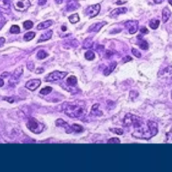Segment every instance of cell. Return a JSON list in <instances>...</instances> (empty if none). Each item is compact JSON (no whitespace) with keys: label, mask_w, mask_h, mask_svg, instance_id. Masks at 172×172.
Wrapping results in <instances>:
<instances>
[{"label":"cell","mask_w":172,"mask_h":172,"mask_svg":"<svg viewBox=\"0 0 172 172\" xmlns=\"http://www.w3.org/2000/svg\"><path fill=\"white\" fill-rule=\"evenodd\" d=\"M171 15V12L168 7H164L162 10V22L163 23H166L168 21V20L170 18Z\"/></svg>","instance_id":"obj_11"},{"label":"cell","mask_w":172,"mask_h":172,"mask_svg":"<svg viewBox=\"0 0 172 172\" xmlns=\"http://www.w3.org/2000/svg\"><path fill=\"white\" fill-rule=\"evenodd\" d=\"M36 36V34L35 32H27L24 34V40L25 41H32V39H33L34 37Z\"/></svg>","instance_id":"obj_15"},{"label":"cell","mask_w":172,"mask_h":172,"mask_svg":"<svg viewBox=\"0 0 172 172\" xmlns=\"http://www.w3.org/2000/svg\"><path fill=\"white\" fill-rule=\"evenodd\" d=\"M64 111L67 116L71 118H79L86 113L84 103L81 102H73L67 103L64 108Z\"/></svg>","instance_id":"obj_2"},{"label":"cell","mask_w":172,"mask_h":172,"mask_svg":"<svg viewBox=\"0 0 172 172\" xmlns=\"http://www.w3.org/2000/svg\"><path fill=\"white\" fill-rule=\"evenodd\" d=\"M141 31L142 33H144V34H145V33L147 34L148 32H149V30L145 28V27H143V28H142L141 29Z\"/></svg>","instance_id":"obj_32"},{"label":"cell","mask_w":172,"mask_h":172,"mask_svg":"<svg viewBox=\"0 0 172 172\" xmlns=\"http://www.w3.org/2000/svg\"><path fill=\"white\" fill-rule=\"evenodd\" d=\"M100 5L98 4L91 5V6H88L85 9V14L87 16L89 17V18H94V17H96L99 14V11H100Z\"/></svg>","instance_id":"obj_6"},{"label":"cell","mask_w":172,"mask_h":172,"mask_svg":"<svg viewBox=\"0 0 172 172\" xmlns=\"http://www.w3.org/2000/svg\"><path fill=\"white\" fill-rule=\"evenodd\" d=\"M52 90H53V89L51 87H46V88H42L41 91H40V93L42 94V95H48V94L51 93Z\"/></svg>","instance_id":"obj_24"},{"label":"cell","mask_w":172,"mask_h":172,"mask_svg":"<svg viewBox=\"0 0 172 172\" xmlns=\"http://www.w3.org/2000/svg\"><path fill=\"white\" fill-rule=\"evenodd\" d=\"M110 131L112 132H113L114 133H116L117 134H120V135H121V134H123L124 131L123 129L121 128H114V129H110Z\"/></svg>","instance_id":"obj_27"},{"label":"cell","mask_w":172,"mask_h":172,"mask_svg":"<svg viewBox=\"0 0 172 172\" xmlns=\"http://www.w3.org/2000/svg\"><path fill=\"white\" fill-rule=\"evenodd\" d=\"M23 26H24V28H25L26 30H30L32 28V27H33L34 26V24H33V22L30 20H26L24 22Z\"/></svg>","instance_id":"obj_21"},{"label":"cell","mask_w":172,"mask_h":172,"mask_svg":"<svg viewBox=\"0 0 172 172\" xmlns=\"http://www.w3.org/2000/svg\"><path fill=\"white\" fill-rule=\"evenodd\" d=\"M154 2L157 4H161L162 2H163L164 0H153Z\"/></svg>","instance_id":"obj_34"},{"label":"cell","mask_w":172,"mask_h":172,"mask_svg":"<svg viewBox=\"0 0 172 172\" xmlns=\"http://www.w3.org/2000/svg\"><path fill=\"white\" fill-rule=\"evenodd\" d=\"M124 126L130 129L132 135L138 139H149L158 133V124L153 121L145 122L139 116L127 114Z\"/></svg>","instance_id":"obj_1"},{"label":"cell","mask_w":172,"mask_h":172,"mask_svg":"<svg viewBox=\"0 0 172 172\" xmlns=\"http://www.w3.org/2000/svg\"><path fill=\"white\" fill-rule=\"evenodd\" d=\"M41 81L38 79H32V80H30L26 82V88L27 89H28L30 91H34L36 90L37 88H39V86H41Z\"/></svg>","instance_id":"obj_8"},{"label":"cell","mask_w":172,"mask_h":172,"mask_svg":"<svg viewBox=\"0 0 172 172\" xmlns=\"http://www.w3.org/2000/svg\"><path fill=\"white\" fill-rule=\"evenodd\" d=\"M172 75V67H166L159 73V77L161 78H166V77H171Z\"/></svg>","instance_id":"obj_10"},{"label":"cell","mask_w":172,"mask_h":172,"mask_svg":"<svg viewBox=\"0 0 172 172\" xmlns=\"http://www.w3.org/2000/svg\"><path fill=\"white\" fill-rule=\"evenodd\" d=\"M67 72H61L59 71H54L53 73L49 74L45 77L46 81H57L59 80H62L67 76Z\"/></svg>","instance_id":"obj_5"},{"label":"cell","mask_w":172,"mask_h":172,"mask_svg":"<svg viewBox=\"0 0 172 172\" xmlns=\"http://www.w3.org/2000/svg\"><path fill=\"white\" fill-rule=\"evenodd\" d=\"M106 24V22H98V23H95L89 27L88 30L89 32H98L104 25Z\"/></svg>","instance_id":"obj_12"},{"label":"cell","mask_w":172,"mask_h":172,"mask_svg":"<svg viewBox=\"0 0 172 172\" xmlns=\"http://www.w3.org/2000/svg\"><path fill=\"white\" fill-rule=\"evenodd\" d=\"M108 143H120V141L119 139L118 138H112L108 141Z\"/></svg>","instance_id":"obj_28"},{"label":"cell","mask_w":172,"mask_h":172,"mask_svg":"<svg viewBox=\"0 0 172 172\" xmlns=\"http://www.w3.org/2000/svg\"><path fill=\"white\" fill-rule=\"evenodd\" d=\"M126 12H127L126 7H118V8L114 9V10L111 12L110 16L112 17V18H116V17L119 16V15L125 14Z\"/></svg>","instance_id":"obj_9"},{"label":"cell","mask_w":172,"mask_h":172,"mask_svg":"<svg viewBox=\"0 0 172 172\" xmlns=\"http://www.w3.org/2000/svg\"><path fill=\"white\" fill-rule=\"evenodd\" d=\"M48 55H49V54H47L45 51H43V50L39 51L38 52V54H37V57H38V58L41 59H43L44 58H46V57Z\"/></svg>","instance_id":"obj_26"},{"label":"cell","mask_w":172,"mask_h":172,"mask_svg":"<svg viewBox=\"0 0 172 172\" xmlns=\"http://www.w3.org/2000/svg\"><path fill=\"white\" fill-rule=\"evenodd\" d=\"M139 47L141 49H143V50H147V49H148L149 48V44L147 42V41H144V40H142L141 39L140 41H139Z\"/></svg>","instance_id":"obj_20"},{"label":"cell","mask_w":172,"mask_h":172,"mask_svg":"<svg viewBox=\"0 0 172 172\" xmlns=\"http://www.w3.org/2000/svg\"><path fill=\"white\" fill-rule=\"evenodd\" d=\"M53 24V22L52 20H46L44 22H42L38 25V26H37V30H44L46 28H48L50 26H52Z\"/></svg>","instance_id":"obj_13"},{"label":"cell","mask_w":172,"mask_h":172,"mask_svg":"<svg viewBox=\"0 0 172 172\" xmlns=\"http://www.w3.org/2000/svg\"><path fill=\"white\" fill-rule=\"evenodd\" d=\"M47 0H38V4L40 6H44V4H46Z\"/></svg>","instance_id":"obj_31"},{"label":"cell","mask_w":172,"mask_h":172,"mask_svg":"<svg viewBox=\"0 0 172 172\" xmlns=\"http://www.w3.org/2000/svg\"><path fill=\"white\" fill-rule=\"evenodd\" d=\"M14 7L16 10L24 12L30 7V2L29 0H13Z\"/></svg>","instance_id":"obj_4"},{"label":"cell","mask_w":172,"mask_h":172,"mask_svg":"<svg viewBox=\"0 0 172 172\" xmlns=\"http://www.w3.org/2000/svg\"><path fill=\"white\" fill-rule=\"evenodd\" d=\"M72 129H73V132H75V133H81L83 131V127L75 124L72 125Z\"/></svg>","instance_id":"obj_22"},{"label":"cell","mask_w":172,"mask_h":172,"mask_svg":"<svg viewBox=\"0 0 172 172\" xmlns=\"http://www.w3.org/2000/svg\"><path fill=\"white\" fill-rule=\"evenodd\" d=\"M26 126L31 131L32 133L35 134H40L42 133L44 128V125L43 124L40 123L36 119L31 118L29 119V120L26 124Z\"/></svg>","instance_id":"obj_3"},{"label":"cell","mask_w":172,"mask_h":172,"mask_svg":"<svg viewBox=\"0 0 172 172\" xmlns=\"http://www.w3.org/2000/svg\"><path fill=\"white\" fill-rule=\"evenodd\" d=\"M171 99H172V91H171Z\"/></svg>","instance_id":"obj_38"},{"label":"cell","mask_w":172,"mask_h":172,"mask_svg":"<svg viewBox=\"0 0 172 172\" xmlns=\"http://www.w3.org/2000/svg\"><path fill=\"white\" fill-rule=\"evenodd\" d=\"M167 136H168V139H172V126L171 128V130L167 134Z\"/></svg>","instance_id":"obj_30"},{"label":"cell","mask_w":172,"mask_h":172,"mask_svg":"<svg viewBox=\"0 0 172 172\" xmlns=\"http://www.w3.org/2000/svg\"><path fill=\"white\" fill-rule=\"evenodd\" d=\"M132 52H133V54L135 57H136L137 58H140L141 57V53H140V52H139L138 50H136L135 49H133V50H132Z\"/></svg>","instance_id":"obj_29"},{"label":"cell","mask_w":172,"mask_h":172,"mask_svg":"<svg viewBox=\"0 0 172 172\" xmlns=\"http://www.w3.org/2000/svg\"><path fill=\"white\" fill-rule=\"evenodd\" d=\"M77 78L75 76H71L69 77L68 79H67V83L70 86H75L77 83Z\"/></svg>","instance_id":"obj_23"},{"label":"cell","mask_w":172,"mask_h":172,"mask_svg":"<svg viewBox=\"0 0 172 172\" xmlns=\"http://www.w3.org/2000/svg\"><path fill=\"white\" fill-rule=\"evenodd\" d=\"M56 3L58 4H62V2H63V0H55Z\"/></svg>","instance_id":"obj_36"},{"label":"cell","mask_w":172,"mask_h":172,"mask_svg":"<svg viewBox=\"0 0 172 172\" xmlns=\"http://www.w3.org/2000/svg\"><path fill=\"white\" fill-rule=\"evenodd\" d=\"M85 57L88 60H93L95 57V54L91 51H88L85 54Z\"/></svg>","instance_id":"obj_25"},{"label":"cell","mask_w":172,"mask_h":172,"mask_svg":"<svg viewBox=\"0 0 172 172\" xmlns=\"http://www.w3.org/2000/svg\"><path fill=\"white\" fill-rule=\"evenodd\" d=\"M116 66V62H113L110 65L108 68H106L105 69V71H104V74H105L106 75H108L110 73H111L113 71L114 69H115Z\"/></svg>","instance_id":"obj_18"},{"label":"cell","mask_w":172,"mask_h":172,"mask_svg":"<svg viewBox=\"0 0 172 172\" xmlns=\"http://www.w3.org/2000/svg\"><path fill=\"white\" fill-rule=\"evenodd\" d=\"M20 32V28L18 25H13V26H12L10 30H9V32L11 34H19Z\"/></svg>","instance_id":"obj_19"},{"label":"cell","mask_w":172,"mask_h":172,"mask_svg":"<svg viewBox=\"0 0 172 172\" xmlns=\"http://www.w3.org/2000/svg\"><path fill=\"white\" fill-rule=\"evenodd\" d=\"M69 20L71 24H75L77 22H79L80 18H79L78 14H74L71 15V16L69 17Z\"/></svg>","instance_id":"obj_17"},{"label":"cell","mask_w":172,"mask_h":172,"mask_svg":"<svg viewBox=\"0 0 172 172\" xmlns=\"http://www.w3.org/2000/svg\"><path fill=\"white\" fill-rule=\"evenodd\" d=\"M52 35H53V30L47 31L45 33L42 34L41 38H40V39L38 41V42L48 41V40L51 38Z\"/></svg>","instance_id":"obj_14"},{"label":"cell","mask_w":172,"mask_h":172,"mask_svg":"<svg viewBox=\"0 0 172 172\" xmlns=\"http://www.w3.org/2000/svg\"><path fill=\"white\" fill-rule=\"evenodd\" d=\"M126 28L128 30L130 34H134L136 33L138 30V27H139V22L138 21H133L130 20L127 21L124 24Z\"/></svg>","instance_id":"obj_7"},{"label":"cell","mask_w":172,"mask_h":172,"mask_svg":"<svg viewBox=\"0 0 172 172\" xmlns=\"http://www.w3.org/2000/svg\"><path fill=\"white\" fill-rule=\"evenodd\" d=\"M88 43H89V46L88 45H86L87 43H84V47H85V48H90V47L91 46V45H89V44H92V42H90V40H89V42H88Z\"/></svg>","instance_id":"obj_33"},{"label":"cell","mask_w":172,"mask_h":172,"mask_svg":"<svg viewBox=\"0 0 172 172\" xmlns=\"http://www.w3.org/2000/svg\"><path fill=\"white\" fill-rule=\"evenodd\" d=\"M4 81H3V79H0V87H2L4 86Z\"/></svg>","instance_id":"obj_35"},{"label":"cell","mask_w":172,"mask_h":172,"mask_svg":"<svg viewBox=\"0 0 172 172\" xmlns=\"http://www.w3.org/2000/svg\"><path fill=\"white\" fill-rule=\"evenodd\" d=\"M159 24H160V22H159L158 20L152 19L151 20V21L149 22V26L151 27V28L155 30L159 27Z\"/></svg>","instance_id":"obj_16"},{"label":"cell","mask_w":172,"mask_h":172,"mask_svg":"<svg viewBox=\"0 0 172 172\" xmlns=\"http://www.w3.org/2000/svg\"><path fill=\"white\" fill-rule=\"evenodd\" d=\"M168 1H169V3L172 6V0H168Z\"/></svg>","instance_id":"obj_37"}]
</instances>
